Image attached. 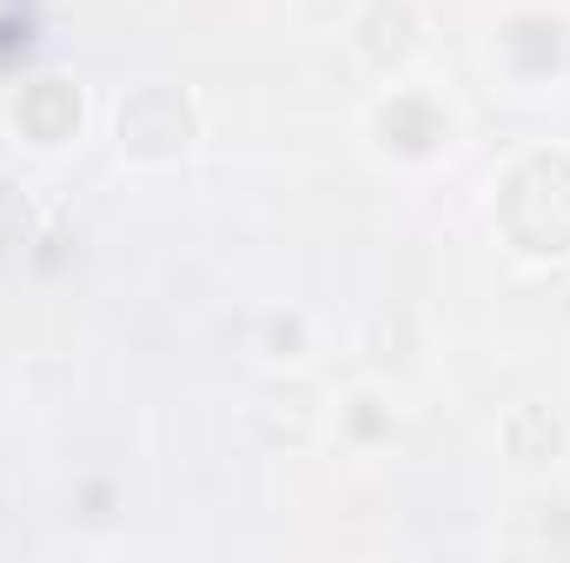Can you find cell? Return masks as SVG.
<instances>
[{
    "instance_id": "obj_1",
    "label": "cell",
    "mask_w": 570,
    "mask_h": 563,
    "mask_svg": "<svg viewBox=\"0 0 570 563\" xmlns=\"http://www.w3.org/2000/svg\"><path fill=\"white\" fill-rule=\"evenodd\" d=\"M491 226L531 266L570 259V152L564 146H531L491 179Z\"/></svg>"
},
{
    "instance_id": "obj_2",
    "label": "cell",
    "mask_w": 570,
    "mask_h": 563,
    "mask_svg": "<svg viewBox=\"0 0 570 563\" xmlns=\"http://www.w3.org/2000/svg\"><path fill=\"white\" fill-rule=\"evenodd\" d=\"M206 140V113L186 87L173 80H146L114 107V152L127 166H179Z\"/></svg>"
},
{
    "instance_id": "obj_3",
    "label": "cell",
    "mask_w": 570,
    "mask_h": 563,
    "mask_svg": "<svg viewBox=\"0 0 570 563\" xmlns=\"http://www.w3.org/2000/svg\"><path fill=\"white\" fill-rule=\"evenodd\" d=\"M451 134H458L451 107L438 93H425V87H392L365 113V140H372L379 159H392V166H425V159H438L451 146Z\"/></svg>"
},
{
    "instance_id": "obj_4",
    "label": "cell",
    "mask_w": 570,
    "mask_h": 563,
    "mask_svg": "<svg viewBox=\"0 0 570 563\" xmlns=\"http://www.w3.org/2000/svg\"><path fill=\"white\" fill-rule=\"evenodd\" d=\"M491 60H498L511 80H524V87L558 80L570 67V13L544 7V0L511 7V13L498 20V33H491Z\"/></svg>"
},
{
    "instance_id": "obj_5",
    "label": "cell",
    "mask_w": 570,
    "mask_h": 563,
    "mask_svg": "<svg viewBox=\"0 0 570 563\" xmlns=\"http://www.w3.org/2000/svg\"><path fill=\"white\" fill-rule=\"evenodd\" d=\"M7 127L33 152H67L80 140V127H87V93L73 80H60V73H40V80H27L7 100Z\"/></svg>"
},
{
    "instance_id": "obj_6",
    "label": "cell",
    "mask_w": 570,
    "mask_h": 563,
    "mask_svg": "<svg viewBox=\"0 0 570 563\" xmlns=\"http://www.w3.org/2000/svg\"><path fill=\"white\" fill-rule=\"evenodd\" d=\"M352 53L372 73H405L425 53V13H419V0H358V13H352Z\"/></svg>"
},
{
    "instance_id": "obj_7",
    "label": "cell",
    "mask_w": 570,
    "mask_h": 563,
    "mask_svg": "<svg viewBox=\"0 0 570 563\" xmlns=\"http://www.w3.org/2000/svg\"><path fill=\"white\" fill-rule=\"evenodd\" d=\"M498 444H504L511 464L551 471V464H564V451H570V424L558 418L551 405H511V412L498 418Z\"/></svg>"
},
{
    "instance_id": "obj_8",
    "label": "cell",
    "mask_w": 570,
    "mask_h": 563,
    "mask_svg": "<svg viewBox=\"0 0 570 563\" xmlns=\"http://www.w3.org/2000/svg\"><path fill=\"white\" fill-rule=\"evenodd\" d=\"M325 418V405H318V392L312 385H273V392H259L253 398V412L246 424L259 431V444H273V451H298V444H312V431Z\"/></svg>"
},
{
    "instance_id": "obj_9",
    "label": "cell",
    "mask_w": 570,
    "mask_h": 563,
    "mask_svg": "<svg viewBox=\"0 0 570 563\" xmlns=\"http://www.w3.org/2000/svg\"><path fill=\"white\" fill-rule=\"evenodd\" d=\"M259 358H266V365H305V358H312V325H305L298 312H273V318L259 325Z\"/></svg>"
}]
</instances>
